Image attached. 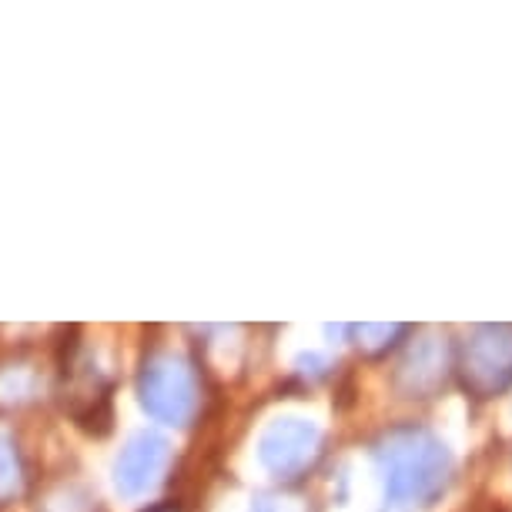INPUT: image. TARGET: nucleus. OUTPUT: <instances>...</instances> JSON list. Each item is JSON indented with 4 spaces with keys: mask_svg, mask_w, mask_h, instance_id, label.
<instances>
[{
    "mask_svg": "<svg viewBox=\"0 0 512 512\" xmlns=\"http://www.w3.org/2000/svg\"><path fill=\"white\" fill-rule=\"evenodd\" d=\"M379 462L395 502H422L446 479V456L425 432L395 429L379 446Z\"/></svg>",
    "mask_w": 512,
    "mask_h": 512,
    "instance_id": "2",
    "label": "nucleus"
},
{
    "mask_svg": "<svg viewBox=\"0 0 512 512\" xmlns=\"http://www.w3.org/2000/svg\"><path fill=\"white\" fill-rule=\"evenodd\" d=\"M141 409L164 425L185 429L201 412V379L185 355L151 352L138 372Z\"/></svg>",
    "mask_w": 512,
    "mask_h": 512,
    "instance_id": "1",
    "label": "nucleus"
},
{
    "mask_svg": "<svg viewBox=\"0 0 512 512\" xmlns=\"http://www.w3.org/2000/svg\"><path fill=\"white\" fill-rule=\"evenodd\" d=\"M168 462H171L168 439H161L158 432H138V436L124 442L121 456L114 462V486H118L121 496L138 499L158 486Z\"/></svg>",
    "mask_w": 512,
    "mask_h": 512,
    "instance_id": "4",
    "label": "nucleus"
},
{
    "mask_svg": "<svg viewBox=\"0 0 512 512\" xmlns=\"http://www.w3.org/2000/svg\"><path fill=\"white\" fill-rule=\"evenodd\" d=\"M27 472L21 449H17L14 436L7 429H0V502H11L24 492Z\"/></svg>",
    "mask_w": 512,
    "mask_h": 512,
    "instance_id": "5",
    "label": "nucleus"
},
{
    "mask_svg": "<svg viewBox=\"0 0 512 512\" xmlns=\"http://www.w3.org/2000/svg\"><path fill=\"white\" fill-rule=\"evenodd\" d=\"M151 512H178V509H171V506H161V509H151Z\"/></svg>",
    "mask_w": 512,
    "mask_h": 512,
    "instance_id": "6",
    "label": "nucleus"
},
{
    "mask_svg": "<svg viewBox=\"0 0 512 512\" xmlns=\"http://www.w3.org/2000/svg\"><path fill=\"white\" fill-rule=\"evenodd\" d=\"M322 449V436L312 422L305 419H275L265 429L262 442H258V456L268 472H275L278 479H295L312 466Z\"/></svg>",
    "mask_w": 512,
    "mask_h": 512,
    "instance_id": "3",
    "label": "nucleus"
}]
</instances>
